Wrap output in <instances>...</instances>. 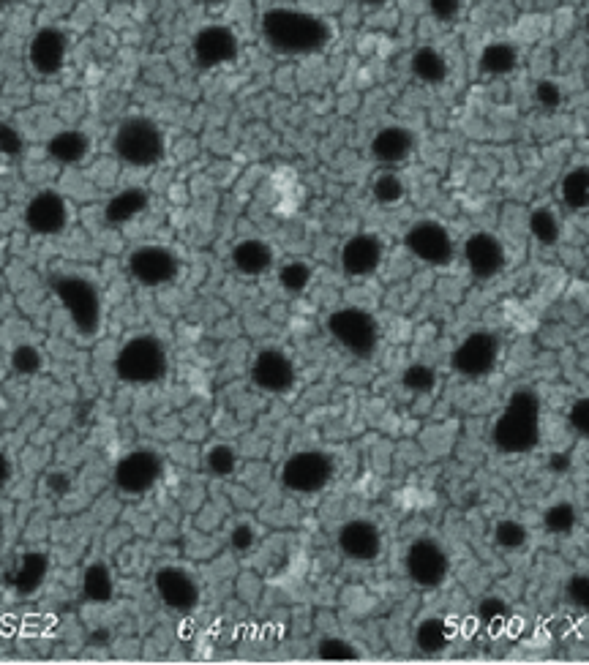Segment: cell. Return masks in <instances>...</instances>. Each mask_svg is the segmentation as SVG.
I'll return each mask as SVG.
<instances>
[{"mask_svg":"<svg viewBox=\"0 0 589 665\" xmlns=\"http://www.w3.org/2000/svg\"><path fill=\"white\" fill-rule=\"evenodd\" d=\"M11 472H14V469H11L9 456H6V453H0V491H3V488L9 486Z\"/></svg>","mask_w":589,"mask_h":665,"instance_id":"c3c4849f","label":"cell"},{"mask_svg":"<svg viewBox=\"0 0 589 665\" xmlns=\"http://www.w3.org/2000/svg\"><path fill=\"white\" fill-rule=\"evenodd\" d=\"M0 153H6L11 159H17L22 153V139L17 131L6 126V123H0Z\"/></svg>","mask_w":589,"mask_h":665,"instance_id":"ee69618b","label":"cell"},{"mask_svg":"<svg viewBox=\"0 0 589 665\" xmlns=\"http://www.w3.org/2000/svg\"><path fill=\"white\" fill-rule=\"evenodd\" d=\"M22 219H25V227H28L33 235H39V238H55V235H63L66 227H69V202H66V197H63L60 191L41 189L28 199Z\"/></svg>","mask_w":589,"mask_h":665,"instance_id":"5bb4252c","label":"cell"},{"mask_svg":"<svg viewBox=\"0 0 589 665\" xmlns=\"http://www.w3.org/2000/svg\"><path fill=\"white\" fill-rule=\"evenodd\" d=\"M478 614L489 627H500L510 616V606L505 600H500V597H486L478 606Z\"/></svg>","mask_w":589,"mask_h":665,"instance_id":"b9f144b4","label":"cell"},{"mask_svg":"<svg viewBox=\"0 0 589 665\" xmlns=\"http://www.w3.org/2000/svg\"><path fill=\"white\" fill-rule=\"evenodd\" d=\"M535 101H538L543 110H560L562 101H565V93H562L560 82L554 80H540L538 88H535Z\"/></svg>","mask_w":589,"mask_h":665,"instance_id":"60d3db41","label":"cell"},{"mask_svg":"<svg viewBox=\"0 0 589 665\" xmlns=\"http://www.w3.org/2000/svg\"><path fill=\"white\" fill-rule=\"evenodd\" d=\"M325 330L352 358L369 360L380 347V322L366 308L344 306L330 311L325 319Z\"/></svg>","mask_w":589,"mask_h":665,"instance_id":"8992f818","label":"cell"},{"mask_svg":"<svg viewBox=\"0 0 589 665\" xmlns=\"http://www.w3.org/2000/svg\"><path fill=\"white\" fill-rule=\"evenodd\" d=\"M82 595L88 597L90 603H110L115 597V578H112L110 567L104 562H93L82 576Z\"/></svg>","mask_w":589,"mask_h":665,"instance_id":"83f0119b","label":"cell"},{"mask_svg":"<svg viewBox=\"0 0 589 665\" xmlns=\"http://www.w3.org/2000/svg\"><path fill=\"white\" fill-rule=\"evenodd\" d=\"M404 194H407V186H404V180H401L393 169L380 172V175L374 178V183H371V197H374L377 205H385V208L399 205Z\"/></svg>","mask_w":589,"mask_h":665,"instance_id":"1f68e13d","label":"cell"},{"mask_svg":"<svg viewBox=\"0 0 589 665\" xmlns=\"http://www.w3.org/2000/svg\"><path fill=\"white\" fill-rule=\"evenodd\" d=\"M126 270L129 276L145 289H161L170 287L180 278L183 262L170 246H159V243H145L131 251L126 259Z\"/></svg>","mask_w":589,"mask_h":665,"instance_id":"9c48e42d","label":"cell"},{"mask_svg":"<svg viewBox=\"0 0 589 665\" xmlns=\"http://www.w3.org/2000/svg\"><path fill=\"white\" fill-rule=\"evenodd\" d=\"M314 652H317L320 660H330V663H344V660H360V657H363V652H360L358 646L350 644L347 638L339 636L322 638Z\"/></svg>","mask_w":589,"mask_h":665,"instance_id":"e575fe53","label":"cell"},{"mask_svg":"<svg viewBox=\"0 0 589 665\" xmlns=\"http://www.w3.org/2000/svg\"><path fill=\"white\" fill-rule=\"evenodd\" d=\"M260 30L270 50L287 55V58L317 55L333 39V28L325 17L314 14V11L287 9V6L265 11Z\"/></svg>","mask_w":589,"mask_h":665,"instance_id":"6da1fadb","label":"cell"},{"mask_svg":"<svg viewBox=\"0 0 589 665\" xmlns=\"http://www.w3.org/2000/svg\"><path fill=\"white\" fill-rule=\"evenodd\" d=\"M153 589H156L161 603L170 611H175V614H191L202 603V589L197 584V578L191 576L189 570H183V567H159L156 576H153Z\"/></svg>","mask_w":589,"mask_h":665,"instance_id":"2e32d148","label":"cell"},{"mask_svg":"<svg viewBox=\"0 0 589 665\" xmlns=\"http://www.w3.org/2000/svg\"><path fill=\"white\" fill-rule=\"evenodd\" d=\"M14 3H20V0H0V9H6V6H14Z\"/></svg>","mask_w":589,"mask_h":665,"instance_id":"f907efd6","label":"cell"},{"mask_svg":"<svg viewBox=\"0 0 589 665\" xmlns=\"http://www.w3.org/2000/svg\"><path fill=\"white\" fill-rule=\"evenodd\" d=\"M202 3H205V6H221L224 0H202Z\"/></svg>","mask_w":589,"mask_h":665,"instance_id":"816d5d0a","label":"cell"},{"mask_svg":"<svg viewBox=\"0 0 589 665\" xmlns=\"http://www.w3.org/2000/svg\"><path fill=\"white\" fill-rule=\"evenodd\" d=\"M90 150H93V142L80 129H63L58 134H52L50 142H47L50 159L60 164V167H77V164L88 159Z\"/></svg>","mask_w":589,"mask_h":665,"instance_id":"603a6c76","label":"cell"},{"mask_svg":"<svg viewBox=\"0 0 589 665\" xmlns=\"http://www.w3.org/2000/svg\"><path fill=\"white\" fill-rule=\"evenodd\" d=\"M112 150L126 167L150 169L167 156V137L159 123L148 115H129L115 129Z\"/></svg>","mask_w":589,"mask_h":665,"instance_id":"277c9868","label":"cell"},{"mask_svg":"<svg viewBox=\"0 0 589 665\" xmlns=\"http://www.w3.org/2000/svg\"><path fill=\"white\" fill-rule=\"evenodd\" d=\"M502 358V344L497 333L491 330H475L464 336L450 352V368L467 379H483L497 371Z\"/></svg>","mask_w":589,"mask_h":665,"instance_id":"30bf717a","label":"cell"},{"mask_svg":"<svg viewBox=\"0 0 589 665\" xmlns=\"http://www.w3.org/2000/svg\"><path fill=\"white\" fill-rule=\"evenodd\" d=\"M540 398L532 388L513 390L491 426V442L505 456H524L540 445Z\"/></svg>","mask_w":589,"mask_h":665,"instance_id":"7a4b0ae2","label":"cell"},{"mask_svg":"<svg viewBox=\"0 0 589 665\" xmlns=\"http://www.w3.org/2000/svg\"><path fill=\"white\" fill-rule=\"evenodd\" d=\"M562 202L570 210L589 208V167H573L562 178Z\"/></svg>","mask_w":589,"mask_h":665,"instance_id":"f1b7e54d","label":"cell"},{"mask_svg":"<svg viewBox=\"0 0 589 665\" xmlns=\"http://www.w3.org/2000/svg\"><path fill=\"white\" fill-rule=\"evenodd\" d=\"M453 641V627L442 616H426L415 627V646L423 655H440Z\"/></svg>","mask_w":589,"mask_h":665,"instance_id":"484cf974","label":"cell"},{"mask_svg":"<svg viewBox=\"0 0 589 665\" xmlns=\"http://www.w3.org/2000/svg\"><path fill=\"white\" fill-rule=\"evenodd\" d=\"M44 573H47V559L39 554H28L22 559L20 570H17V589L20 592H33L41 584Z\"/></svg>","mask_w":589,"mask_h":665,"instance_id":"8d00e7d4","label":"cell"},{"mask_svg":"<svg viewBox=\"0 0 589 665\" xmlns=\"http://www.w3.org/2000/svg\"><path fill=\"white\" fill-rule=\"evenodd\" d=\"M230 262L240 276L260 278L265 276L268 270H273V265H276V254H273V249H270L265 240L246 238L232 246Z\"/></svg>","mask_w":589,"mask_h":665,"instance_id":"7402d4cb","label":"cell"},{"mask_svg":"<svg viewBox=\"0 0 589 665\" xmlns=\"http://www.w3.org/2000/svg\"><path fill=\"white\" fill-rule=\"evenodd\" d=\"M363 6H371V9H380V6H388L390 0H360Z\"/></svg>","mask_w":589,"mask_h":665,"instance_id":"681fc988","label":"cell"},{"mask_svg":"<svg viewBox=\"0 0 589 665\" xmlns=\"http://www.w3.org/2000/svg\"><path fill=\"white\" fill-rule=\"evenodd\" d=\"M527 224H530V235L538 240L540 246H557L560 243V219H557V213L551 208H535Z\"/></svg>","mask_w":589,"mask_h":665,"instance_id":"f546056e","label":"cell"},{"mask_svg":"<svg viewBox=\"0 0 589 665\" xmlns=\"http://www.w3.org/2000/svg\"><path fill=\"white\" fill-rule=\"evenodd\" d=\"M385 259V243L374 232H358L344 240L339 251V268L350 278H369L380 270Z\"/></svg>","mask_w":589,"mask_h":665,"instance_id":"d6986e66","label":"cell"},{"mask_svg":"<svg viewBox=\"0 0 589 665\" xmlns=\"http://www.w3.org/2000/svg\"><path fill=\"white\" fill-rule=\"evenodd\" d=\"M170 371L167 344L153 333H137L120 344L115 355V374L126 385H156Z\"/></svg>","mask_w":589,"mask_h":665,"instance_id":"3957f363","label":"cell"},{"mask_svg":"<svg viewBox=\"0 0 589 665\" xmlns=\"http://www.w3.org/2000/svg\"><path fill=\"white\" fill-rule=\"evenodd\" d=\"M371 159L377 161L380 167L385 169H396L401 164H407L415 153V134H412L407 126H382L374 137H371L369 145Z\"/></svg>","mask_w":589,"mask_h":665,"instance_id":"44dd1931","label":"cell"},{"mask_svg":"<svg viewBox=\"0 0 589 665\" xmlns=\"http://www.w3.org/2000/svg\"><path fill=\"white\" fill-rule=\"evenodd\" d=\"M404 570H407V578L418 589H440L445 586L450 576V556L445 551L440 540L434 537H415L410 546H407V554H404Z\"/></svg>","mask_w":589,"mask_h":665,"instance_id":"8fae6325","label":"cell"},{"mask_svg":"<svg viewBox=\"0 0 589 665\" xmlns=\"http://www.w3.org/2000/svg\"><path fill=\"white\" fill-rule=\"evenodd\" d=\"M401 385L410 393H429L437 385V371L426 363H410L401 374Z\"/></svg>","mask_w":589,"mask_h":665,"instance_id":"d590c367","label":"cell"},{"mask_svg":"<svg viewBox=\"0 0 589 665\" xmlns=\"http://www.w3.org/2000/svg\"><path fill=\"white\" fill-rule=\"evenodd\" d=\"M69 60V36L60 28H39L28 41V66L39 77H55Z\"/></svg>","mask_w":589,"mask_h":665,"instance_id":"ac0fdd59","label":"cell"},{"mask_svg":"<svg viewBox=\"0 0 589 665\" xmlns=\"http://www.w3.org/2000/svg\"><path fill=\"white\" fill-rule=\"evenodd\" d=\"M161 475H164V458L150 447H137L123 453L112 469L115 488L123 497H145L148 491L159 486Z\"/></svg>","mask_w":589,"mask_h":665,"instance_id":"ba28073f","label":"cell"},{"mask_svg":"<svg viewBox=\"0 0 589 665\" xmlns=\"http://www.w3.org/2000/svg\"><path fill=\"white\" fill-rule=\"evenodd\" d=\"M404 246L412 257L426 262L431 268H448L459 254L456 240L450 235V229L440 221H415L407 232H404Z\"/></svg>","mask_w":589,"mask_h":665,"instance_id":"7c38bea8","label":"cell"},{"mask_svg":"<svg viewBox=\"0 0 589 665\" xmlns=\"http://www.w3.org/2000/svg\"><path fill=\"white\" fill-rule=\"evenodd\" d=\"M565 595H568L570 606H576L579 611L589 614V576L587 573H576L568 578L565 584Z\"/></svg>","mask_w":589,"mask_h":665,"instance_id":"ab89813d","label":"cell"},{"mask_svg":"<svg viewBox=\"0 0 589 665\" xmlns=\"http://www.w3.org/2000/svg\"><path fill=\"white\" fill-rule=\"evenodd\" d=\"M464 262H467L472 278L491 281L505 270L508 254H505V246L497 235L480 229V232H472L470 238L464 240Z\"/></svg>","mask_w":589,"mask_h":665,"instance_id":"ffe728a7","label":"cell"},{"mask_svg":"<svg viewBox=\"0 0 589 665\" xmlns=\"http://www.w3.org/2000/svg\"><path fill=\"white\" fill-rule=\"evenodd\" d=\"M336 548L350 562H360V565L377 562L385 548L382 529L371 518H350L336 532Z\"/></svg>","mask_w":589,"mask_h":665,"instance_id":"e0dca14e","label":"cell"},{"mask_svg":"<svg viewBox=\"0 0 589 665\" xmlns=\"http://www.w3.org/2000/svg\"><path fill=\"white\" fill-rule=\"evenodd\" d=\"M251 385L262 393H270V396H287L295 382H298V368H295V360L279 347H268L260 349L254 360H251L249 368Z\"/></svg>","mask_w":589,"mask_h":665,"instance_id":"4fadbf2b","label":"cell"},{"mask_svg":"<svg viewBox=\"0 0 589 665\" xmlns=\"http://www.w3.org/2000/svg\"><path fill=\"white\" fill-rule=\"evenodd\" d=\"M205 467H208V472L219 477L232 475L238 469V453L230 445H213L205 453Z\"/></svg>","mask_w":589,"mask_h":665,"instance_id":"74e56055","label":"cell"},{"mask_svg":"<svg viewBox=\"0 0 589 665\" xmlns=\"http://www.w3.org/2000/svg\"><path fill=\"white\" fill-rule=\"evenodd\" d=\"M478 66L489 77H508L519 69V50L510 41H491L480 52Z\"/></svg>","mask_w":589,"mask_h":665,"instance_id":"4316f807","label":"cell"},{"mask_svg":"<svg viewBox=\"0 0 589 665\" xmlns=\"http://www.w3.org/2000/svg\"><path fill=\"white\" fill-rule=\"evenodd\" d=\"M429 9L440 22H453L464 9V0H429Z\"/></svg>","mask_w":589,"mask_h":665,"instance_id":"7bdbcfd3","label":"cell"},{"mask_svg":"<svg viewBox=\"0 0 589 665\" xmlns=\"http://www.w3.org/2000/svg\"><path fill=\"white\" fill-rule=\"evenodd\" d=\"M11 368L22 374V377H33L44 368V358L33 344H20V347L11 352Z\"/></svg>","mask_w":589,"mask_h":665,"instance_id":"f35d334b","label":"cell"},{"mask_svg":"<svg viewBox=\"0 0 589 665\" xmlns=\"http://www.w3.org/2000/svg\"><path fill=\"white\" fill-rule=\"evenodd\" d=\"M336 477V458L325 453V450H298L292 453L284 464H281L279 480L281 486L300 494V497H311V494H320L333 483Z\"/></svg>","mask_w":589,"mask_h":665,"instance_id":"52a82bcc","label":"cell"},{"mask_svg":"<svg viewBox=\"0 0 589 665\" xmlns=\"http://www.w3.org/2000/svg\"><path fill=\"white\" fill-rule=\"evenodd\" d=\"M570 426L576 428L579 434H589V398H579L573 407H570Z\"/></svg>","mask_w":589,"mask_h":665,"instance_id":"f6af8a7d","label":"cell"},{"mask_svg":"<svg viewBox=\"0 0 589 665\" xmlns=\"http://www.w3.org/2000/svg\"><path fill=\"white\" fill-rule=\"evenodd\" d=\"M584 30H587V36H589V11H587V17H584Z\"/></svg>","mask_w":589,"mask_h":665,"instance_id":"f5cc1de1","label":"cell"},{"mask_svg":"<svg viewBox=\"0 0 589 665\" xmlns=\"http://www.w3.org/2000/svg\"><path fill=\"white\" fill-rule=\"evenodd\" d=\"M150 208V194L142 186H129L120 189L115 197H110L107 208H104V221L112 227H123L129 221L140 219L142 213Z\"/></svg>","mask_w":589,"mask_h":665,"instance_id":"cb8c5ba5","label":"cell"},{"mask_svg":"<svg viewBox=\"0 0 589 665\" xmlns=\"http://www.w3.org/2000/svg\"><path fill=\"white\" fill-rule=\"evenodd\" d=\"M50 488L55 491V494H66L71 488V480L66 472H52L50 475Z\"/></svg>","mask_w":589,"mask_h":665,"instance_id":"7dc6e473","label":"cell"},{"mask_svg":"<svg viewBox=\"0 0 589 665\" xmlns=\"http://www.w3.org/2000/svg\"><path fill=\"white\" fill-rule=\"evenodd\" d=\"M191 55L200 69H221L230 66L240 55V39L238 33L230 25H205L194 33L191 39Z\"/></svg>","mask_w":589,"mask_h":665,"instance_id":"9a60e30c","label":"cell"},{"mask_svg":"<svg viewBox=\"0 0 589 665\" xmlns=\"http://www.w3.org/2000/svg\"><path fill=\"white\" fill-rule=\"evenodd\" d=\"M491 537H494V546L500 548V551H505V554H516V551H521V548L527 546L530 532H527V527H524L521 521H516V518H502V521L494 524Z\"/></svg>","mask_w":589,"mask_h":665,"instance_id":"4dcf8cb0","label":"cell"},{"mask_svg":"<svg viewBox=\"0 0 589 665\" xmlns=\"http://www.w3.org/2000/svg\"><path fill=\"white\" fill-rule=\"evenodd\" d=\"M311 268L306 262H300V259H292V262H284L279 268V284L284 292H290V295H303L311 284Z\"/></svg>","mask_w":589,"mask_h":665,"instance_id":"836d02e7","label":"cell"},{"mask_svg":"<svg viewBox=\"0 0 589 665\" xmlns=\"http://www.w3.org/2000/svg\"><path fill=\"white\" fill-rule=\"evenodd\" d=\"M410 71L418 82L437 88V85H442V82L448 80L450 66L448 58H445L437 47H429V44H426V47H418V50L410 55Z\"/></svg>","mask_w":589,"mask_h":665,"instance_id":"d4e9b609","label":"cell"},{"mask_svg":"<svg viewBox=\"0 0 589 665\" xmlns=\"http://www.w3.org/2000/svg\"><path fill=\"white\" fill-rule=\"evenodd\" d=\"M52 292L60 300V306L66 308L71 325L80 336H96L104 317V303H101L99 287L85 276L77 273H60L52 278Z\"/></svg>","mask_w":589,"mask_h":665,"instance_id":"5b68a950","label":"cell"},{"mask_svg":"<svg viewBox=\"0 0 589 665\" xmlns=\"http://www.w3.org/2000/svg\"><path fill=\"white\" fill-rule=\"evenodd\" d=\"M579 524V513H576V507L570 505V502H554V505L543 513V527L546 532L557 537L570 535L573 529Z\"/></svg>","mask_w":589,"mask_h":665,"instance_id":"d6a6232c","label":"cell"},{"mask_svg":"<svg viewBox=\"0 0 589 665\" xmlns=\"http://www.w3.org/2000/svg\"><path fill=\"white\" fill-rule=\"evenodd\" d=\"M230 543L238 554H246V551H251L254 543H257V535H254V529H251L249 524H240V527H235V532H232Z\"/></svg>","mask_w":589,"mask_h":665,"instance_id":"bcb514c9","label":"cell"}]
</instances>
